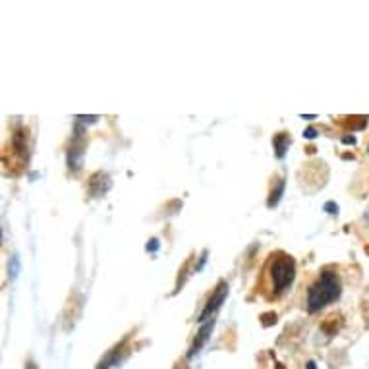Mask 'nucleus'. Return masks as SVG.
I'll return each instance as SVG.
<instances>
[{
    "label": "nucleus",
    "instance_id": "obj_1",
    "mask_svg": "<svg viewBox=\"0 0 369 369\" xmlns=\"http://www.w3.org/2000/svg\"><path fill=\"white\" fill-rule=\"evenodd\" d=\"M296 279V260L284 252L269 255L263 273H261L260 292L267 301L281 300L292 288Z\"/></svg>",
    "mask_w": 369,
    "mask_h": 369
},
{
    "label": "nucleus",
    "instance_id": "obj_2",
    "mask_svg": "<svg viewBox=\"0 0 369 369\" xmlns=\"http://www.w3.org/2000/svg\"><path fill=\"white\" fill-rule=\"evenodd\" d=\"M342 282L341 277L333 267H325L321 273L317 274L315 282L308 290V309L311 314L321 311L327 308L328 304H333L341 298Z\"/></svg>",
    "mask_w": 369,
    "mask_h": 369
},
{
    "label": "nucleus",
    "instance_id": "obj_3",
    "mask_svg": "<svg viewBox=\"0 0 369 369\" xmlns=\"http://www.w3.org/2000/svg\"><path fill=\"white\" fill-rule=\"evenodd\" d=\"M226 296H228V284H226L225 281H220L217 290H213V296L209 298V301H207V306L203 308V311L199 314L198 321L207 323L209 319H213V315L219 311V308L223 306V301L226 300Z\"/></svg>",
    "mask_w": 369,
    "mask_h": 369
},
{
    "label": "nucleus",
    "instance_id": "obj_4",
    "mask_svg": "<svg viewBox=\"0 0 369 369\" xmlns=\"http://www.w3.org/2000/svg\"><path fill=\"white\" fill-rule=\"evenodd\" d=\"M85 137L82 134H77V137L74 139V145L72 149L68 151V166L72 171H80L83 163V153H85Z\"/></svg>",
    "mask_w": 369,
    "mask_h": 369
},
{
    "label": "nucleus",
    "instance_id": "obj_5",
    "mask_svg": "<svg viewBox=\"0 0 369 369\" xmlns=\"http://www.w3.org/2000/svg\"><path fill=\"white\" fill-rule=\"evenodd\" d=\"M124 344H126V342H122V344H117V348L110 350L109 354L103 358V362L99 363V368L97 369H118L120 368V362H122V358H120V355L126 354V352H124Z\"/></svg>",
    "mask_w": 369,
    "mask_h": 369
},
{
    "label": "nucleus",
    "instance_id": "obj_6",
    "mask_svg": "<svg viewBox=\"0 0 369 369\" xmlns=\"http://www.w3.org/2000/svg\"><path fill=\"white\" fill-rule=\"evenodd\" d=\"M213 327H215V321H213V319H209L207 323H203V327H201V331H199L198 336H196V341H193L192 348H190V358H193V355L198 354L199 350H201V346L205 344L207 338H209V335H211Z\"/></svg>",
    "mask_w": 369,
    "mask_h": 369
},
{
    "label": "nucleus",
    "instance_id": "obj_7",
    "mask_svg": "<svg viewBox=\"0 0 369 369\" xmlns=\"http://www.w3.org/2000/svg\"><path fill=\"white\" fill-rule=\"evenodd\" d=\"M273 144H274V151H277V157L282 159L284 157V153H287L288 145H290V137H288L287 134H279V136H274Z\"/></svg>",
    "mask_w": 369,
    "mask_h": 369
},
{
    "label": "nucleus",
    "instance_id": "obj_8",
    "mask_svg": "<svg viewBox=\"0 0 369 369\" xmlns=\"http://www.w3.org/2000/svg\"><path fill=\"white\" fill-rule=\"evenodd\" d=\"M282 192H284V180H277V188H273V192L269 196V203H267V205L273 209V207L281 201Z\"/></svg>",
    "mask_w": 369,
    "mask_h": 369
},
{
    "label": "nucleus",
    "instance_id": "obj_9",
    "mask_svg": "<svg viewBox=\"0 0 369 369\" xmlns=\"http://www.w3.org/2000/svg\"><path fill=\"white\" fill-rule=\"evenodd\" d=\"M315 134H317V132H315L314 128H309V130H306V132H304V137H308V139H314V137H315Z\"/></svg>",
    "mask_w": 369,
    "mask_h": 369
},
{
    "label": "nucleus",
    "instance_id": "obj_10",
    "mask_svg": "<svg viewBox=\"0 0 369 369\" xmlns=\"http://www.w3.org/2000/svg\"><path fill=\"white\" fill-rule=\"evenodd\" d=\"M157 247H159V240H151V242H149V246H147V250H149V252H151V250H153V252H155V250H157Z\"/></svg>",
    "mask_w": 369,
    "mask_h": 369
},
{
    "label": "nucleus",
    "instance_id": "obj_11",
    "mask_svg": "<svg viewBox=\"0 0 369 369\" xmlns=\"http://www.w3.org/2000/svg\"><path fill=\"white\" fill-rule=\"evenodd\" d=\"M325 211H335V213H338V207H336L335 203H327V205H325Z\"/></svg>",
    "mask_w": 369,
    "mask_h": 369
},
{
    "label": "nucleus",
    "instance_id": "obj_12",
    "mask_svg": "<svg viewBox=\"0 0 369 369\" xmlns=\"http://www.w3.org/2000/svg\"><path fill=\"white\" fill-rule=\"evenodd\" d=\"M26 369H37V365H35L33 362H29L28 365H26Z\"/></svg>",
    "mask_w": 369,
    "mask_h": 369
},
{
    "label": "nucleus",
    "instance_id": "obj_13",
    "mask_svg": "<svg viewBox=\"0 0 369 369\" xmlns=\"http://www.w3.org/2000/svg\"><path fill=\"white\" fill-rule=\"evenodd\" d=\"M306 369H317V365H315V362H308V368Z\"/></svg>",
    "mask_w": 369,
    "mask_h": 369
}]
</instances>
